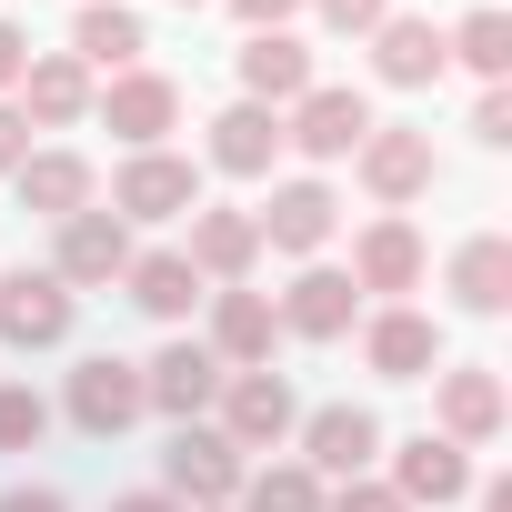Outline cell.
<instances>
[{
    "label": "cell",
    "mask_w": 512,
    "mask_h": 512,
    "mask_svg": "<svg viewBox=\"0 0 512 512\" xmlns=\"http://www.w3.org/2000/svg\"><path fill=\"white\" fill-rule=\"evenodd\" d=\"M21 101H31L21 121H51V131H61V121L91 111V71H81L71 51H61V61H31V71H21Z\"/></svg>",
    "instance_id": "cell-23"
},
{
    "label": "cell",
    "mask_w": 512,
    "mask_h": 512,
    "mask_svg": "<svg viewBox=\"0 0 512 512\" xmlns=\"http://www.w3.org/2000/svg\"><path fill=\"white\" fill-rule=\"evenodd\" d=\"M121 282H131V302H141L151 322H181V312L201 302V272L181 262V251H141V262H131Z\"/></svg>",
    "instance_id": "cell-22"
},
{
    "label": "cell",
    "mask_w": 512,
    "mask_h": 512,
    "mask_svg": "<svg viewBox=\"0 0 512 512\" xmlns=\"http://www.w3.org/2000/svg\"><path fill=\"white\" fill-rule=\"evenodd\" d=\"M392 492L402 502H462L472 492V462H462V442H402V462H392Z\"/></svg>",
    "instance_id": "cell-17"
},
{
    "label": "cell",
    "mask_w": 512,
    "mask_h": 512,
    "mask_svg": "<svg viewBox=\"0 0 512 512\" xmlns=\"http://www.w3.org/2000/svg\"><path fill=\"white\" fill-rule=\"evenodd\" d=\"M422 282V231L412 221H372L352 241V292H412Z\"/></svg>",
    "instance_id": "cell-13"
},
{
    "label": "cell",
    "mask_w": 512,
    "mask_h": 512,
    "mask_svg": "<svg viewBox=\"0 0 512 512\" xmlns=\"http://www.w3.org/2000/svg\"><path fill=\"white\" fill-rule=\"evenodd\" d=\"M231 11H241V21H251V31H282V21H292V11H302V0H231Z\"/></svg>",
    "instance_id": "cell-34"
},
{
    "label": "cell",
    "mask_w": 512,
    "mask_h": 512,
    "mask_svg": "<svg viewBox=\"0 0 512 512\" xmlns=\"http://www.w3.org/2000/svg\"><path fill=\"white\" fill-rule=\"evenodd\" d=\"M442 51H462L482 81H502V71H512V21H502V11H472V21H462Z\"/></svg>",
    "instance_id": "cell-28"
},
{
    "label": "cell",
    "mask_w": 512,
    "mask_h": 512,
    "mask_svg": "<svg viewBox=\"0 0 512 512\" xmlns=\"http://www.w3.org/2000/svg\"><path fill=\"white\" fill-rule=\"evenodd\" d=\"M362 181H372V201H412L422 181H432V131H362Z\"/></svg>",
    "instance_id": "cell-10"
},
{
    "label": "cell",
    "mask_w": 512,
    "mask_h": 512,
    "mask_svg": "<svg viewBox=\"0 0 512 512\" xmlns=\"http://www.w3.org/2000/svg\"><path fill=\"white\" fill-rule=\"evenodd\" d=\"M472 131H482V141H512V101H502V91H482V111H472Z\"/></svg>",
    "instance_id": "cell-35"
},
{
    "label": "cell",
    "mask_w": 512,
    "mask_h": 512,
    "mask_svg": "<svg viewBox=\"0 0 512 512\" xmlns=\"http://www.w3.org/2000/svg\"><path fill=\"white\" fill-rule=\"evenodd\" d=\"M251 221H262V241H272V251H322V241H332V221H342V201H332L322 181H282V191H272V211H251Z\"/></svg>",
    "instance_id": "cell-9"
},
{
    "label": "cell",
    "mask_w": 512,
    "mask_h": 512,
    "mask_svg": "<svg viewBox=\"0 0 512 512\" xmlns=\"http://www.w3.org/2000/svg\"><path fill=\"white\" fill-rule=\"evenodd\" d=\"M21 161H31V121L0 101V171H21Z\"/></svg>",
    "instance_id": "cell-33"
},
{
    "label": "cell",
    "mask_w": 512,
    "mask_h": 512,
    "mask_svg": "<svg viewBox=\"0 0 512 512\" xmlns=\"http://www.w3.org/2000/svg\"><path fill=\"white\" fill-rule=\"evenodd\" d=\"M241 91L262 101V111H272V101H302V91H312V51H302L292 31H251V41H241Z\"/></svg>",
    "instance_id": "cell-12"
},
{
    "label": "cell",
    "mask_w": 512,
    "mask_h": 512,
    "mask_svg": "<svg viewBox=\"0 0 512 512\" xmlns=\"http://www.w3.org/2000/svg\"><path fill=\"white\" fill-rule=\"evenodd\" d=\"M362 352H372V372H382V382H422V372L442 362V332H432L422 312H382Z\"/></svg>",
    "instance_id": "cell-18"
},
{
    "label": "cell",
    "mask_w": 512,
    "mask_h": 512,
    "mask_svg": "<svg viewBox=\"0 0 512 512\" xmlns=\"http://www.w3.org/2000/svg\"><path fill=\"white\" fill-rule=\"evenodd\" d=\"M121 272H131V221H121V211H71V221H61L51 282L81 292V282H121Z\"/></svg>",
    "instance_id": "cell-3"
},
{
    "label": "cell",
    "mask_w": 512,
    "mask_h": 512,
    "mask_svg": "<svg viewBox=\"0 0 512 512\" xmlns=\"http://www.w3.org/2000/svg\"><path fill=\"white\" fill-rule=\"evenodd\" d=\"M171 492H201V502L241 492V452H231L211 422H181V442H171Z\"/></svg>",
    "instance_id": "cell-16"
},
{
    "label": "cell",
    "mask_w": 512,
    "mask_h": 512,
    "mask_svg": "<svg viewBox=\"0 0 512 512\" xmlns=\"http://www.w3.org/2000/svg\"><path fill=\"white\" fill-rule=\"evenodd\" d=\"M21 71H31V41H21V31H11V21H0V91H11V81H21Z\"/></svg>",
    "instance_id": "cell-36"
},
{
    "label": "cell",
    "mask_w": 512,
    "mask_h": 512,
    "mask_svg": "<svg viewBox=\"0 0 512 512\" xmlns=\"http://www.w3.org/2000/svg\"><path fill=\"white\" fill-rule=\"evenodd\" d=\"M251 512H322V482H312L302 462H282V472H251Z\"/></svg>",
    "instance_id": "cell-29"
},
{
    "label": "cell",
    "mask_w": 512,
    "mask_h": 512,
    "mask_svg": "<svg viewBox=\"0 0 512 512\" xmlns=\"http://www.w3.org/2000/svg\"><path fill=\"white\" fill-rule=\"evenodd\" d=\"M302 442H312V472H342V482H352V472L382 452V422H372V412H352V402H332V412H312V432H302Z\"/></svg>",
    "instance_id": "cell-19"
},
{
    "label": "cell",
    "mask_w": 512,
    "mask_h": 512,
    "mask_svg": "<svg viewBox=\"0 0 512 512\" xmlns=\"http://www.w3.org/2000/svg\"><path fill=\"white\" fill-rule=\"evenodd\" d=\"M211 402H221V442H231V452H262V442L292 432V382H282V372H231Z\"/></svg>",
    "instance_id": "cell-2"
},
{
    "label": "cell",
    "mask_w": 512,
    "mask_h": 512,
    "mask_svg": "<svg viewBox=\"0 0 512 512\" xmlns=\"http://www.w3.org/2000/svg\"><path fill=\"white\" fill-rule=\"evenodd\" d=\"M452 292H462V312H502L512 302V241H462V262H452Z\"/></svg>",
    "instance_id": "cell-24"
},
{
    "label": "cell",
    "mask_w": 512,
    "mask_h": 512,
    "mask_svg": "<svg viewBox=\"0 0 512 512\" xmlns=\"http://www.w3.org/2000/svg\"><path fill=\"white\" fill-rule=\"evenodd\" d=\"M322 21H332V31H382L392 0H322Z\"/></svg>",
    "instance_id": "cell-31"
},
{
    "label": "cell",
    "mask_w": 512,
    "mask_h": 512,
    "mask_svg": "<svg viewBox=\"0 0 512 512\" xmlns=\"http://www.w3.org/2000/svg\"><path fill=\"white\" fill-rule=\"evenodd\" d=\"M362 131H372V101H362V91H302V111L282 121V141H302L312 161L362 151Z\"/></svg>",
    "instance_id": "cell-7"
},
{
    "label": "cell",
    "mask_w": 512,
    "mask_h": 512,
    "mask_svg": "<svg viewBox=\"0 0 512 512\" xmlns=\"http://www.w3.org/2000/svg\"><path fill=\"white\" fill-rule=\"evenodd\" d=\"M442 422H452V442H492L502 432V382L492 372H442Z\"/></svg>",
    "instance_id": "cell-26"
},
{
    "label": "cell",
    "mask_w": 512,
    "mask_h": 512,
    "mask_svg": "<svg viewBox=\"0 0 512 512\" xmlns=\"http://www.w3.org/2000/svg\"><path fill=\"white\" fill-rule=\"evenodd\" d=\"M272 332H282V312H272L262 292H221V312H211V362L272 372Z\"/></svg>",
    "instance_id": "cell-11"
},
{
    "label": "cell",
    "mask_w": 512,
    "mask_h": 512,
    "mask_svg": "<svg viewBox=\"0 0 512 512\" xmlns=\"http://www.w3.org/2000/svg\"><path fill=\"white\" fill-rule=\"evenodd\" d=\"M221 392V362H211V342H171V352H151L141 362V402L151 412H181V422H201V402Z\"/></svg>",
    "instance_id": "cell-5"
},
{
    "label": "cell",
    "mask_w": 512,
    "mask_h": 512,
    "mask_svg": "<svg viewBox=\"0 0 512 512\" xmlns=\"http://www.w3.org/2000/svg\"><path fill=\"white\" fill-rule=\"evenodd\" d=\"M11 181H21V211H41V221L91 211V161H81V151H31Z\"/></svg>",
    "instance_id": "cell-15"
},
{
    "label": "cell",
    "mask_w": 512,
    "mask_h": 512,
    "mask_svg": "<svg viewBox=\"0 0 512 512\" xmlns=\"http://www.w3.org/2000/svg\"><path fill=\"white\" fill-rule=\"evenodd\" d=\"M101 121H111L131 151H161V131L181 121V91H171L161 71H121V81L101 91Z\"/></svg>",
    "instance_id": "cell-6"
},
{
    "label": "cell",
    "mask_w": 512,
    "mask_h": 512,
    "mask_svg": "<svg viewBox=\"0 0 512 512\" xmlns=\"http://www.w3.org/2000/svg\"><path fill=\"white\" fill-rule=\"evenodd\" d=\"M251 251H262V221H251V211H191V251H181L191 272L241 282V272H251Z\"/></svg>",
    "instance_id": "cell-14"
},
{
    "label": "cell",
    "mask_w": 512,
    "mask_h": 512,
    "mask_svg": "<svg viewBox=\"0 0 512 512\" xmlns=\"http://www.w3.org/2000/svg\"><path fill=\"white\" fill-rule=\"evenodd\" d=\"M181 11H191V0H181Z\"/></svg>",
    "instance_id": "cell-39"
},
{
    "label": "cell",
    "mask_w": 512,
    "mask_h": 512,
    "mask_svg": "<svg viewBox=\"0 0 512 512\" xmlns=\"http://www.w3.org/2000/svg\"><path fill=\"white\" fill-rule=\"evenodd\" d=\"M272 151H282V111H262V101H231L211 121V161L221 171H272Z\"/></svg>",
    "instance_id": "cell-20"
},
{
    "label": "cell",
    "mask_w": 512,
    "mask_h": 512,
    "mask_svg": "<svg viewBox=\"0 0 512 512\" xmlns=\"http://www.w3.org/2000/svg\"><path fill=\"white\" fill-rule=\"evenodd\" d=\"M352 272H302L292 282V302H282V322L302 332V342H332V332H352Z\"/></svg>",
    "instance_id": "cell-21"
},
{
    "label": "cell",
    "mask_w": 512,
    "mask_h": 512,
    "mask_svg": "<svg viewBox=\"0 0 512 512\" xmlns=\"http://www.w3.org/2000/svg\"><path fill=\"white\" fill-rule=\"evenodd\" d=\"M111 211H121V221H171V211H201V181H191V161H171V151H131L121 181H111Z\"/></svg>",
    "instance_id": "cell-4"
},
{
    "label": "cell",
    "mask_w": 512,
    "mask_h": 512,
    "mask_svg": "<svg viewBox=\"0 0 512 512\" xmlns=\"http://www.w3.org/2000/svg\"><path fill=\"white\" fill-rule=\"evenodd\" d=\"M372 61H382V81H432L452 51H442L432 21H382V31H372Z\"/></svg>",
    "instance_id": "cell-25"
},
{
    "label": "cell",
    "mask_w": 512,
    "mask_h": 512,
    "mask_svg": "<svg viewBox=\"0 0 512 512\" xmlns=\"http://www.w3.org/2000/svg\"><path fill=\"white\" fill-rule=\"evenodd\" d=\"M0 512H71L61 492H0Z\"/></svg>",
    "instance_id": "cell-37"
},
{
    "label": "cell",
    "mask_w": 512,
    "mask_h": 512,
    "mask_svg": "<svg viewBox=\"0 0 512 512\" xmlns=\"http://www.w3.org/2000/svg\"><path fill=\"white\" fill-rule=\"evenodd\" d=\"M111 512H181V502H171V492H121Z\"/></svg>",
    "instance_id": "cell-38"
},
{
    "label": "cell",
    "mask_w": 512,
    "mask_h": 512,
    "mask_svg": "<svg viewBox=\"0 0 512 512\" xmlns=\"http://www.w3.org/2000/svg\"><path fill=\"white\" fill-rule=\"evenodd\" d=\"M0 332H11L21 352L61 342V332H71V292H61L51 272H11V282H0Z\"/></svg>",
    "instance_id": "cell-8"
},
{
    "label": "cell",
    "mask_w": 512,
    "mask_h": 512,
    "mask_svg": "<svg viewBox=\"0 0 512 512\" xmlns=\"http://www.w3.org/2000/svg\"><path fill=\"white\" fill-rule=\"evenodd\" d=\"M151 402H141V362H121V352H91L81 372H71V422L91 432V442H111V432H131Z\"/></svg>",
    "instance_id": "cell-1"
},
{
    "label": "cell",
    "mask_w": 512,
    "mask_h": 512,
    "mask_svg": "<svg viewBox=\"0 0 512 512\" xmlns=\"http://www.w3.org/2000/svg\"><path fill=\"white\" fill-rule=\"evenodd\" d=\"M41 432H51V402H41V392H21V382H11V392H0V452H31V442H41Z\"/></svg>",
    "instance_id": "cell-30"
},
{
    "label": "cell",
    "mask_w": 512,
    "mask_h": 512,
    "mask_svg": "<svg viewBox=\"0 0 512 512\" xmlns=\"http://www.w3.org/2000/svg\"><path fill=\"white\" fill-rule=\"evenodd\" d=\"M71 61H111V71H131V61H141V21L121 11V0H91L81 31H71Z\"/></svg>",
    "instance_id": "cell-27"
},
{
    "label": "cell",
    "mask_w": 512,
    "mask_h": 512,
    "mask_svg": "<svg viewBox=\"0 0 512 512\" xmlns=\"http://www.w3.org/2000/svg\"><path fill=\"white\" fill-rule=\"evenodd\" d=\"M332 512H402V492H392V482H342Z\"/></svg>",
    "instance_id": "cell-32"
}]
</instances>
